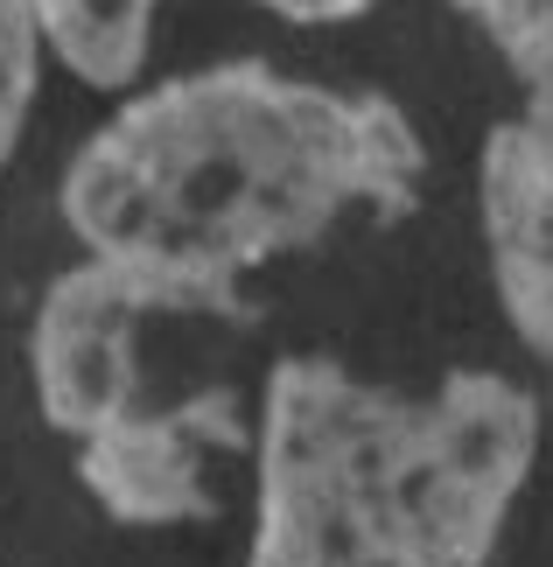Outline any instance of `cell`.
<instances>
[{
    "instance_id": "6da1fadb",
    "label": "cell",
    "mask_w": 553,
    "mask_h": 567,
    "mask_svg": "<svg viewBox=\"0 0 553 567\" xmlns=\"http://www.w3.org/2000/svg\"><path fill=\"white\" fill-rule=\"evenodd\" d=\"M428 147L386 92L217 63L134 92L71 155L57 210L162 316H238L246 274L308 252L344 210L407 217Z\"/></svg>"
},
{
    "instance_id": "7a4b0ae2",
    "label": "cell",
    "mask_w": 553,
    "mask_h": 567,
    "mask_svg": "<svg viewBox=\"0 0 553 567\" xmlns=\"http://www.w3.org/2000/svg\"><path fill=\"white\" fill-rule=\"evenodd\" d=\"M533 455L540 400L504 372L386 392L295 351L259 392L246 567H483Z\"/></svg>"
},
{
    "instance_id": "3957f363",
    "label": "cell",
    "mask_w": 553,
    "mask_h": 567,
    "mask_svg": "<svg viewBox=\"0 0 553 567\" xmlns=\"http://www.w3.org/2000/svg\"><path fill=\"white\" fill-rule=\"evenodd\" d=\"M449 8L491 42L519 84V113L483 134L477 217L504 316L553 372V0H449Z\"/></svg>"
},
{
    "instance_id": "277c9868",
    "label": "cell",
    "mask_w": 553,
    "mask_h": 567,
    "mask_svg": "<svg viewBox=\"0 0 553 567\" xmlns=\"http://www.w3.org/2000/svg\"><path fill=\"white\" fill-rule=\"evenodd\" d=\"M162 316L141 280L105 259H78L50 280L29 322V379L42 421L71 442H92L141 406V322Z\"/></svg>"
},
{
    "instance_id": "5b68a950",
    "label": "cell",
    "mask_w": 553,
    "mask_h": 567,
    "mask_svg": "<svg viewBox=\"0 0 553 567\" xmlns=\"http://www.w3.org/2000/svg\"><path fill=\"white\" fill-rule=\"evenodd\" d=\"M225 449H246V413L225 385H211L183 406H134L105 434L78 442V484L120 526H211V455Z\"/></svg>"
},
{
    "instance_id": "8992f818",
    "label": "cell",
    "mask_w": 553,
    "mask_h": 567,
    "mask_svg": "<svg viewBox=\"0 0 553 567\" xmlns=\"http://www.w3.org/2000/svg\"><path fill=\"white\" fill-rule=\"evenodd\" d=\"M42 50L92 92H126L147 71L154 0H29Z\"/></svg>"
},
{
    "instance_id": "52a82bcc",
    "label": "cell",
    "mask_w": 553,
    "mask_h": 567,
    "mask_svg": "<svg viewBox=\"0 0 553 567\" xmlns=\"http://www.w3.org/2000/svg\"><path fill=\"white\" fill-rule=\"evenodd\" d=\"M42 29L29 14V0H0V168L14 162L21 126L35 113V84H42Z\"/></svg>"
},
{
    "instance_id": "ba28073f",
    "label": "cell",
    "mask_w": 553,
    "mask_h": 567,
    "mask_svg": "<svg viewBox=\"0 0 553 567\" xmlns=\"http://www.w3.org/2000/svg\"><path fill=\"white\" fill-rule=\"evenodd\" d=\"M259 8H274L280 21H301V29H337V21H358L371 0H259Z\"/></svg>"
}]
</instances>
